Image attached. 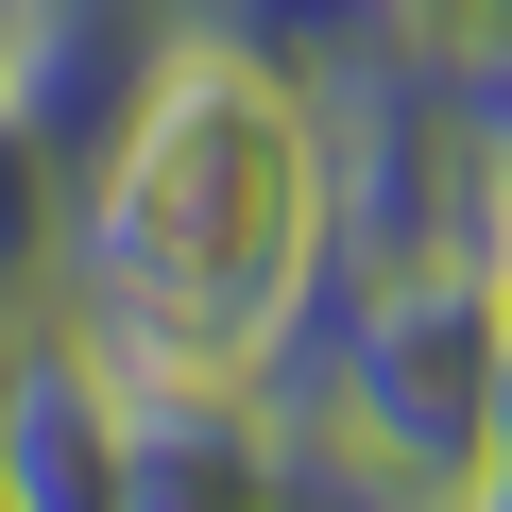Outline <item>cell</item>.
Listing matches in <instances>:
<instances>
[{"label": "cell", "mask_w": 512, "mask_h": 512, "mask_svg": "<svg viewBox=\"0 0 512 512\" xmlns=\"http://www.w3.org/2000/svg\"><path fill=\"white\" fill-rule=\"evenodd\" d=\"M393 35H427V52L495 69V52H512V0H393Z\"/></svg>", "instance_id": "cell-4"}, {"label": "cell", "mask_w": 512, "mask_h": 512, "mask_svg": "<svg viewBox=\"0 0 512 512\" xmlns=\"http://www.w3.org/2000/svg\"><path fill=\"white\" fill-rule=\"evenodd\" d=\"M325 274H342L325 86L239 35H171L103 154L69 171V325L171 393H274Z\"/></svg>", "instance_id": "cell-1"}, {"label": "cell", "mask_w": 512, "mask_h": 512, "mask_svg": "<svg viewBox=\"0 0 512 512\" xmlns=\"http://www.w3.org/2000/svg\"><path fill=\"white\" fill-rule=\"evenodd\" d=\"M35 308H69V154L0 86V325H35Z\"/></svg>", "instance_id": "cell-3"}, {"label": "cell", "mask_w": 512, "mask_h": 512, "mask_svg": "<svg viewBox=\"0 0 512 512\" xmlns=\"http://www.w3.org/2000/svg\"><path fill=\"white\" fill-rule=\"evenodd\" d=\"M0 512H120V359L69 308L0 342Z\"/></svg>", "instance_id": "cell-2"}, {"label": "cell", "mask_w": 512, "mask_h": 512, "mask_svg": "<svg viewBox=\"0 0 512 512\" xmlns=\"http://www.w3.org/2000/svg\"><path fill=\"white\" fill-rule=\"evenodd\" d=\"M478 512H512V291H495V393H478Z\"/></svg>", "instance_id": "cell-5"}, {"label": "cell", "mask_w": 512, "mask_h": 512, "mask_svg": "<svg viewBox=\"0 0 512 512\" xmlns=\"http://www.w3.org/2000/svg\"><path fill=\"white\" fill-rule=\"evenodd\" d=\"M0 342H18V325H0Z\"/></svg>", "instance_id": "cell-6"}]
</instances>
